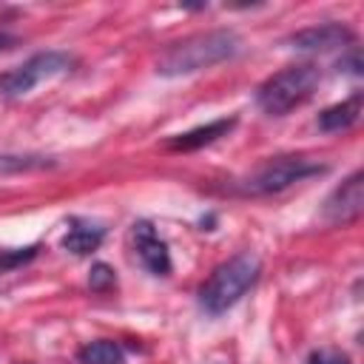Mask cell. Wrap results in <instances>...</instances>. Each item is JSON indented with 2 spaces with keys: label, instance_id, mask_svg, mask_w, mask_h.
I'll use <instances>...</instances> for the list:
<instances>
[{
  "label": "cell",
  "instance_id": "6da1fadb",
  "mask_svg": "<svg viewBox=\"0 0 364 364\" xmlns=\"http://www.w3.org/2000/svg\"><path fill=\"white\" fill-rule=\"evenodd\" d=\"M242 48V37L233 28H210L196 31L185 40H176L171 48L162 51L156 60V74L162 77H185L205 68H213L230 60Z\"/></svg>",
  "mask_w": 364,
  "mask_h": 364
},
{
  "label": "cell",
  "instance_id": "7a4b0ae2",
  "mask_svg": "<svg viewBox=\"0 0 364 364\" xmlns=\"http://www.w3.org/2000/svg\"><path fill=\"white\" fill-rule=\"evenodd\" d=\"M259 259L253 253H236L228 262H222L208 282L199 287V307L208 316H222L230 310L259 279Z\"/></svg>",
  "mask_w": 364,
  "mask_h": 364
},
{
  "label": "cell",
  "instance_id": "3957f363",
  "mask_svg": "<svg viewBox=\"0 0 364 364\" xmlns=\"http://www.w3.org/2000/svg\"><path fill=\"white\" fill-rule=\"evenodd\" d=\"M318 82H321V71L316 65L310 63L287 65L256 88V105L267 117H284L287 111L304 105L318 88Z\"/></svg>",
  "mask_w": 364,
  "mask_h": 364
},
{
  "label": "cell",
  "instance_id": "277c9868",
  "mask_svg": "<svg viewBox=\"0 0 364 364\" xmlns=\"http://www.w3.org/2000/svg\"><path fill=\"white\" fill-rule=\"evenodd\" d=\"M318 173H327L324 162H316L307 156H279V159H270L267 165H262L253 176H247L242 191L250 196H267V193L287 191L290 185L304 182Z\"/></svg>",
  "mask_w": 364,
  "mask_h": 364
},
{
  "label": "cell",
  "instance_id": "5b68a950",
  "mask_svg": "<svg viewBox=\"0 0 364 364\" xmlns=\"http://www.w3.org/2000/svg\"><path fill=\"white\" fill-rule=\"evenodd\" d=\"M71 65H74V60H71V54H65V51H54V48L37 51V54H31L23 65H17V68L0 74V97H6V100L26 97L37 82L71 71Z\"/></svg>",
  "mask_w": 364,
  "mask_h": 364
},
{
  "label": "cell",
  "instance_id": "8992f818",
  "mask_svg": "<svg viewBox=\"0 0 364 364\" xmlns=\"http://www.w3.org/2000/svg\"><path fill=\"white\" fill-rule=\"evenodd\" d=\"M361 205H364V176L361 171H353L338 188H333V193L324 199L321 208V219L327 225H347L355 222L361 216Z\"/></svg>",
  "mask_w": 364,
  "mask_h": 364
},
{
  "label": "cell",
  "instance_id": "52a82bcc",
  "mask_svg": "<svg viewBox=\"0 0 364 364\" xmlns=\"http://www.w3.org/2000/svg\"><path fill=\"white\" fill-rule=\"evenodd\" d=\"M131 242H134V253L139 259V264L154 273V276H168L171 273V253L168 245L159 239L156 228L148 219H139L131 225Z\"/></svg>",
  "mask_w": 364,
  "mask_h": 364
},
{
  "label": "cell",
  "instance_id": "ba28073f",
  "mask_svg": "<svg viewBox=\"0 0 364 364\" xmlns=\"http://www.w3.org/2000/svg\"><path fill=\"white\" fill-rule=\"evenodd\" d=\"M355 40L353 28L344 23H318L307 26L287 37V46L296 51H333V48H350Z\"/></svg>",
  "mask_w": 364,
  "mask_h": 364
},
{
  "label": "cell",
  "instance_id": "9c48e42d",
  "mask_svg": "<svg viewBox=\"0 0 364 364\" xmlns=\"http://www.w3.org/2000/svg\"><path fill=\"white\" fill-rule=\"evenodd\" d=\"M233 125H236V119L233 117H222V119H213V122H208V125H199V128H191V131H185V134H176V136H171L168 142H165V148L168 151H196V148H205V145H210V142H216L219 136H228V131H233Z\"/></svg>",
  "mask_w": 364,
  "mask_h": 364
},
{
  "label": "cell",
  "instance_id": "30bf717a",
  "mask_svg": "<svg viewBox=\"0 0 364 364\" xmlns=\"http://www.w3.org/2000/svg\"><path fill=\"white\" fill-rule=\"evenodd\" d=\"M361 105H364V97H361V91H355L353 97H347V100L324 108L316 117L318 131H324V134H341V131L353 128L358 122V117H361Z\"/></svg>",
  "mask_w": 364,
  "mask_h": 364
},
{
  "label": "cell",
  "instance_id": "8fae6325",
  "mask_svg": "<svg viewBox=\"0 0 364 364\" xmlns=\"http://www.w3.org/2000/svg\"><path fill=\"white\" fill-rule=\"evenodd\" d=\"M102 236L105 233H102L100 225L82 222V219H71V228L63 236V247L71 250L74 256H88V253H94L102 245Z\"/></svg>",
  "mask_w": 364,
  "mask_h": 364
},
{
  "label": "cell",
  "instance_id": "7c38bea8",
  "mask_svg": "<svg viewBox=\"0 0 364 364\" xmlns=\"http://www.w3.org/2000/svg\"><path fill=\"white\" fill-rule=\"evenodd\" d=\"M77 361L80 364H125V353L117 341L100 338V341H88L85 347H80Z\"/></svg>",
  "mask_w": 364,
  "mask_h": 364
},
{
  "label": "cell",
  "instance_id": "4fadbf2b",
  "mask_svg": "<svg viewBox=\"0 0 364 364\" xmlns=\"http://www.w3.org/2000/svg\"><path fill=\"white\" fill-rule=\"evenodd\" d=\"M43 168H54V159L40 156V154H0V176L28 173V171H43Z\"/></svg>",
  "mask_w": 364,
  "mask_h": 364
},
{
  "label": "cell",
  "instance_id": "5bb4252c",
  "mask_svg": "<svg viewBox=\"0 0 364 364\" xmlns=\"http://www.w3.org/2000/svg\"><path fill=\"white\" fill-rule=\"evenodd\" d=\"M114 284H117L114 267H108L105 262H97V264H91V273H88V287H91L94 293H108Z\"/></svg>",
  "mask_w": 364,
  "mask_h": 364
},
{
  "label": "cell",
  "instance_id": "9a60e30c",
  "mask_svg": "<svg viewBox=\"0 0 364 364\" xmlns=\"http://www.w3.org/2000/svg\"><path fill=\"white\" fill-rule=\"evenodd\" d=\"M34 256H37V245H31V247H17V250H0V273L26 264V262H31Z\"/></svg>",
  "mask_w": 364,
  "mask_h": 364
},
{
  "label": "cell",
  "instance_id": "2e32d148",
  "mask_svg": "<svg viewBox=\"0 0 364 364\" xmlns=\"http://www.w3.org/2000/svg\"><path fill=\"white\" fill-rule=\"evenodd\" d=\"M307 364H350V355L336 347H321L307 355Z\"/></svg>",
  "mask_w": 364,
  "mask_h": 364
},
{
  "label": "cell",
  "instance_id": "e0dca14e",
  "mask_svg": "<svg viewBox=\"0 0 364 364\" xmlns=\"http://www.w3.org/2000/svg\"><path fill=\"white\" fill-rule=\"evenodd\" d=\"M336 65H338V71L358 77V74H361V57H358V48H355V46H350V48H347V54H341V60H338Z\"/></svg>",
  "mask_w": 364,
  "mask_h": 364
},
{
  "label": "cell",
  "instance_id": "ac0fdd59",
  "mask_svg": "<svg viewBox=\"0 0 364 364\" xmlns=\"http://www.w3.org/2000/svg\"><path fill=\"white\" fill-rule=\"evenodd\" d=\"M17 43V37H11V34H6V31H0V51H9L11 46Z\"/></svg>",
  "mask_w": 364,
  "mask_h": 364
}]
</instances>
